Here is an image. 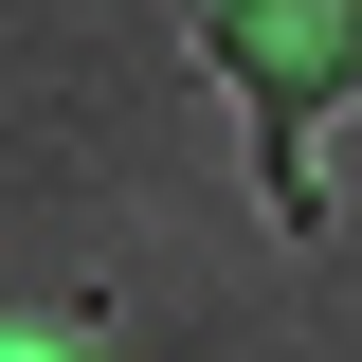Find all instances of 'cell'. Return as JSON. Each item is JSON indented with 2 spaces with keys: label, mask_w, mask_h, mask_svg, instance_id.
<instances>
[{
  "label": "cell",
  "mask_w": 362,
  "mask_h": 362,
  "mask_svg": "<svg viewBox=\"0 0 362 362\" xmlns=\"http://www.w3.org/2000/svg\"><path fill=\"white\" fill-rule=\"evenodd\" d=\"M199 54H218V90L254 109L272 218L308 235V218H326V181H308V127L362 90V0H218V18H199Z\"/></svg>",
  "instance_id": "obj_1"
},
{
  "label": "cell",
  "mask_w": 362,
  "mask_h": 362,
  "mask_svg": "<svg viewBox=\"0 0 362 362\" xmlns=\"http://www.w3.org/2000/svg\"><path fill=\"white\" fill-rule=\"evenodd\" d=\"M0 362H109L90 326H0Z\"/></svg>",
  "instance_id": "obj_2"
}]
</instances>
